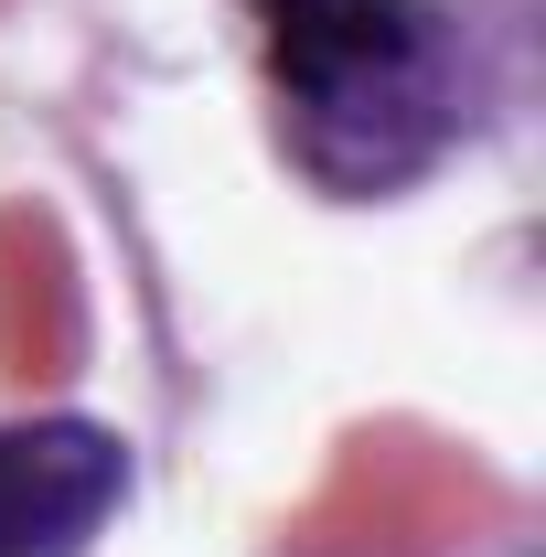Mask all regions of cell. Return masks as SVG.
<instances>
[{
    "instance_id": "1",
    "label": "cell",
    "mask_w": 546,
    "mask_h": 557,
    "mask_svg": "<svg viewBox=\"0 0 546 557\" xmlns=\"http://www.w3.org/2000/svg\"><path fill=\"white\" fill-rule=\"evenodd\" d=\"M278 75V129L311 183L386 194L450 139L461 75L429 0H258Z\"/></svg>"
},
{
    "instance_id": "2",
    "label": "cell",
    "mask_w": 546,
    "mask_h": 557,
    "mask_svg": "<svg viewBox=\"0 0 546 557\" xmlns=\"http://www.w3.org/2000/svg\"><path fill=\"white\" fill-rule=\"evenodd\" d=\"M129 493V450L86 418L0 429V557H75Z\"/></svg>"
}]
</instances>
